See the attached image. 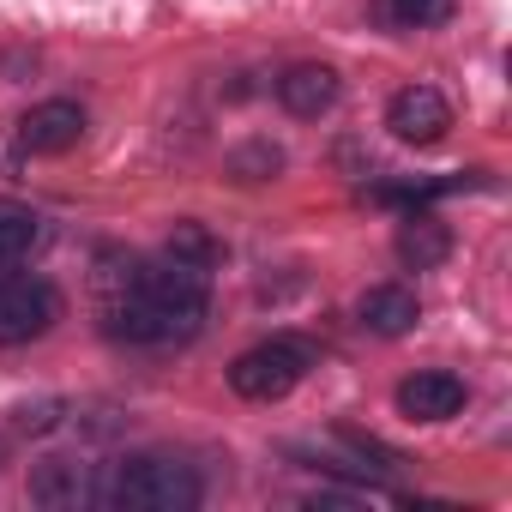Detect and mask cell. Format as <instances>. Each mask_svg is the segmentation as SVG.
<instances>
[{"label": "cell", "instance_id": "1", "mask_svg": "<svg viewBox=\"0 0 512 512\" xmlns=\"http://www.w3.org/2000/svg\"><path fill=\"white\" fill-rule=\"evenodd\" d=\"M205 320V272L193 266H169V272H145L109 302V332L127 344H181L193 338Z\"/></svg>", "mask_w": 512, "mask_h": 512}, {"label": "cell", "instance_id": "2", "mask_svg": "<svg viewBox=\"0 0 512 512\" xmlns=\"http://www.w3.org/2000/svg\"><path fill=\"white\" fill-rule=\"evenodd\" d=\"M109 500L127 512H193L199 506V476L169 458H127L109 482Z\"/></svg>", "mask_w": 512, "mask_h": 512}, {"label": "cell", "instance_id": "3", "mask_svg": "<svg viewBox=\"0 0 512 512\" xmlns=\"http://www.w3.org/2000/svg\"><path fill=\"white\" fill-rule=\"evenodd\" d=\"M308 368H314V350H308L302 338H266V344H253L247 356L229 362V386H235L241 398H253V404H272V398H284Z\"/></svg>", "mask_w": 512, "mask_h": 512}, {"label": "cell", "instance_id": "4", "mask_svg": "<svg viewBox=\"0 0 512 512\" xmlns=\"http://www.w3.org/2000/svg\"><path fill=\"white\" fill-rule=\"evenodd\" d=\"M61 320V296L43 278H0V344H31Z\"/></svg>", "mask_w": 512, "mask_h": 512}, {"label": "cell", "instance_id": "5", "mask_svg": "<svg viewBox=\"0 0 512 512\" xmlns=\"http://www.w3.org/2000/svg\"><path fill=\"white\" fill-rule=\"evenodd\" d=\"M386 127H392L404 145H434V139H446L452 109H446V97H440L434 85H404V91L386 103Z\"/></svg>", "mask_w": 512, "mask_h": 512}, {"label": "cell", "instance_id": "6", "mask_svg": "<svg viewBox=\"0 0 512 512\" xmlns=\"http://www.w3.org/2000/svg\"><path fill=\"white\" fill-rule=\"evenodd\" d=\"M79 139H85V109H79V103H67V97L37 103V109L19 121V145H25V151H37V157H61V151H73Z\"/></svg>", "mask_w": 512, "mask_h": 512}, {"label": "cell", "instance_id": "7", "mask_svg": "<svg viewBox=\"0 0 512 512\" xmlns=\"http://www.w3.org/2000/svg\"><path fill=\"white\" fill-rule=\"evenodd\" d=\"M398 410H404L410 422H446V416L464 410V380H458V374H440V368L410 374V380L398 386Z\"/></svg>", "mask_w": 512, "mask_h": 512}, {"label": "cell", "instance_id": "8", "mask_svg": "<svg viewBox=\"0 0 512 512\" xmlns=\"http://www.w3.org/2000/svg\"><path fill=\"white\" fill-rule=\"evenodd\" d=\"M278 103H284L290 115L314 121V115H326V109L338 103V73L320 67V61H302V67H290V73L278 79Z\"/></svg>", "mask_w": 512, "mask_h": 512}, {"label": "cell", "instance_id": "9", "mask_svg": "<svg viewBox=\"0 0 512 512\" xmlns=\"http://www.w3.org/2000/svg\"><path fill=\"white\" fill-rule=\"evenodd\" d=\"M446 253H452V229H446L440 217H422V211H416V217L398 223V260H404L410 272H434Z\"/></svg>", "mask_w": 512, "mask_h": 512}, {"label": "cell", "instance_id": "10", "mask_svg": "<svg viewBox=\"0 0 512 512\" xmlns=\"http://www.w3.org/2000/svg\"><path fill=\"white\" fill-rule=\"evenodd\" d=\"M362 326H368V332H380V338H404V332L416 326V296H410V290H398V284L368 290V296H362Z\"/></svg>", "mask_w": 512, "mask_h": 512}, {"label": "cell", "instance_id": "11", "mask_svg": "<svg viewBox=\"0 0 512 512\" xmlns=\"http://www.w3.org/2000/svg\"><path fill=\"white\" fill-rule=\"evenodd\" d=\"M169 260H175V266H193V272H211V266L223 260V247H217L199 223H175V229H169Z\"/></svg>", "mask_w": 512, "mask_h": 512}, {"label": "cell", "instance_id": "12", "mask_svg": "<svg viewBox=\"0 0 512 512\" xmlns=\"http://www.w3.org/2000/svg\"><path fill=\"white\" fill-rule=\"evenodd\" d=\"M31 241H37V211L19 199H0V266L31 253Z\"/></svg>", "mask_w": 512, "mask_h": 512}, {"label": "cell", "instance_id": "13", "mask_svg": "<svg viewBox=\"0 0 512 512\" xmlns=\"http://www.w3.org/2000/svg\"><path fill=\"white\" fill-rule=\"evenodd\" d=\"M386 19L404 31H428V25L452 19V0H386Z\"/></svg>", "mask_w": 512, "mask_h": 512}, {"label": "cell", "instance_id": "14", "mask_svg": "<svg viewBox=\"0 0 512 512\" xmlns=\"http://www.w3.org/2000/svg\"><path fill=\"white\" fill-rule=\"evenodd\" d=\"M278 163H284V151L278 145H247V151H235V175H247V181H266V175H278Z\"/></svg>", "mask_w": 512, "mask_h": 512}]
</instances>
